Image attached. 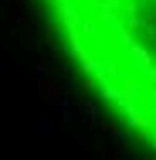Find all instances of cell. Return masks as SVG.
<instances>
[{
    "instance_id": "1",
    "label": "cell",
    "mask_w": 156,
    "mask_h": 160,
    "mask_svg": "<svg viewBox=\"0 0 156 160\" xmlns=\"http://www.w3.org/2000/svg\"><path fill=\"white\" fill-rule=\"evenodd\" d=\"M98 106L156 153V0H37Z\"/></svg>"
}]
</instances>
